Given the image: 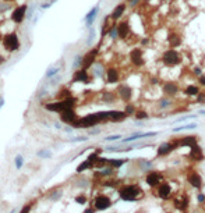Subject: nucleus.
<instances>
[{
    "label": "nucleus",
    "instance_id": "obj_20",
    "mask_svg": "<svg viewBox=\"0 0 205 213\" xmlns=\"http://www.w3.org/2000/svg\"><path fill=\"white\" fill-rule=\"evenodd\" d=\"M174 148V144H170V142H168V144H163V145H161L159 146V149H158V155H166V153H169L172 149Z\"/></svg>",
    "mask_w": 205,
    "mask_h": 213
},
{
    "label": "nucleus",
    "instance_id": "obj_12",
    "mask_svg": "<svg viewBox=\"0 0 205 213\" xmlns=\"http://www.w3.org/2000/svg\"><path fill=\"white\" fill-rule=\"evenodd\" d=\"M117 32H119V36L122 38V39H126L127 36H128L130 34V27L127 22H122V24L117 27Z\"/></svg>",
    "mask_w": 205,
    "mask_h": 213
},
{
    "label": "nucleus",
    "instance_id": "obj_22",
    "mask_svg": "<svg viewBox=\"0 0 205 213\" xmlns=\"http://www.w3.org/2000/svg\"><path fill=\"white\" fill-rule=\"evenodd\" d=\"M124 10H126V4H119V6H117V7L115 8V10H113L112 18H113V20H116V18L122 17L123 13H124Z\"/></svg>",
    "mask_w": 205,
    "mask_h": 213
},
{
    "label": "nucleus",
    "instance_id": "obj_28",
    "mask_svg": "<svg viewBox=\"0 0 205 213\" xmlns=\"http://www.w3.org/2000/svg\"><path fill=\"white\" fill-rule=\"evenodd\" d=\"M124 162H126V160H123V159H119V160H109V163L112 164L113 167H120Z\"/></svg>",
    "mask_w": 205,
    "mask_h": 213
},
{
    "label": "nucleus",
    "instance_id": "obj_41",
    "mask_svg": "<svg viewBox=\"0 0 205 213\" xmlns=\"http://www.w3.org/2000/svg\"><path fill=\"white\" fill-rule=\"evenodd\" d=\"M7 2H10V0H7Z\"/></svg>",
    "mask_w": 205,
    "mask_h": 213
},
{
    "label": "nucleus",
    "instance_id": "obj_39",
    "mask_svg": "<svg viewBox=\"0 0 205 213\" xmlns=\"http://www.w3.org/2000/svg\"><path fill=\"white\" fill-rule=\"evenodd\" d=\"M85 213H94L92 209H88V210H85Z\"/></svg>",
    "mask_w": 205,
    "mask_h": 213
},
{
    "label": "nucleus",
    "instance_id": "obj_19",
    "mask_svg": "<svg viewBox=\"0 0 205 213\" xmlns=\"http://www.w3.org/2000/svg\"><path fill=\"white\" fill-rule=\"evenodd\" d=\"M126 113L124 112H109V118H112L113 121H122L126 118Z\"/></svg>",
    "mask_w": 205,
    "mask_h": 213
},
{
    "label": "nucleus",
    "instance_id": "obj_30",
    "mask_svg": "<svg viewBox=\"0 0 205 213\" xmlns=\"http://www.w3.org/2000/svg\"><path fill=\"white\" fill-rule=\"evenodd\" d=\"M135 117H137V118H145V117H146V113H144V112H137V113H135Z\"/></svg>",
    "mask_w": 205,
    "mask_h": 213
},
{
    "label": "nucleus",
    "instance_id": "obj_5",
    "mask_svg": "<svg viewBox=\"0 0 205 213\" xmlns=\"http://www.w3.org/2000/svg\"><path fill=\"white\" fill-rule=\"evenodd\" d=\"M3 43H4V47L10 52H14L18 49L20 46V41L17 38V35L15 34H9L4 36V41H3Z\"/></svg>",
    "mask_w": 205,
    "mask_h": 213
},
{
    "label": "nucleus",
    "instance_id": "obj_32",
    "mask_svg": "<svg viewBox=\"0 0 205 213\" xmlns=\"http://www.w3.org/2000/svg\"><path fill=\"white\" fill-rule=\"evenodd\" d=\"M15 160H17V162H15V166H17L18 169H20V167L22 166V157H21V156H18V157H17V159H15Z\"/></svg>",
    "mask_w": 205,
    "mask_h": 213
},
{
    "label": "nucleus",
    "instance_id": "obj_10",
    "mask_svg": "<svg viewBox=\"0 0 205 213\" xmlns=\"http://www.w3.org/2000/svg\"><path fill=\"white\" fill-rule=\"evenodd\" d=\"M96 53H98V49H94V50H91L85 57H84L83 61H81L83 66H84V68H88V67L94 63V60H95V57H96Z\"/></svg>",
    "mask_w": 205,
    "mask_h": 213
},
{
    "label": "nucleus",
    "instance_id": "obj_14",
    "mask_svg": "<svg viewBox=\"0 0 205 213\" xmlns=\"http://www.w3.org/2000/svg\"><path fill=\"white\" fill-rule=\"evenodd\" d=\"M170 192H172V189H170V185H169V184H162L158 189L159 196H161V198H165V199L170 196Z\"/></svg>",
    "mask_w": 205,
    "mask_h": 213
},
{
    "label": "nucleus",
    "instance_id": "obj_38",
    "mask_svg": "<svg viewBox=\"0 0 205 213\" xmlns=\"http://www.w3.org/2000/svg\"><path fill=\"white\" fill-rule=\"evenodd\" d=\"M39 156H49L48 152H39Z\"/></svg>",
    "mask_w": 205,
    "mask_h": 213
},
{
    "label": "nucleus",
    "instance_id": "obj_21",
    "mask_svg": "<svg viewBox=\"0 0 205 213\" xmlns=\"http://www.w3.org/2000/svg\"><path fill=\"white\" fill-rule=\"evenodd\" d=\"M117 81H119V73H117L115 68L107 70V82L113 84V82H117Z\"/></svg>",
    "mask_w": 205,
    "mask_h": 213
},
{
    "label": "nucleus",
    "instance_id": "obj_8",
    "mask_svg": "<svg viewBox=\"0 0 205 213\" xmlns=\"http://www.w3.org/2000/svg\"><path fill=\"white\" fill-rule=\"evenodd\" d=\"M61 121L64 123H68V124H74V121H76V114H74L73 109H67V110L61 112Z\"/></svg>",
    "mask_w": 205,
    "mask_h": 213
},
{
    "label": "nucleus",
    "instance_id": "obj_23",
    "mask_svg": "<svg viewBox=\"0 0 205 213\" xmlns=\"http://www.w3.org/2000/svg\"><path fill=\"white\" fill-rule=\"evenodd\" d=\"M197 144V139L195 137H185L184 139H181L179 142V145H183V146H193V145Z\"/></svg>",
    "mask_w": 205,
    "mask_h": 213
},
{
    "label": "nucleus",
    "instance_id": "obj_1",
    "mask_svg": "<svg viewBox=\"0 0 205 213\" xmlns=\"http://www.w3.org/2000/svg\"><path fill=\"white\" fill-rule=\"evenodd\" d=\"M106 118H109V112L96 113V114H89V116L80 118V120H76L73 125L77 128H87V127H92V125L98 124V123L102 120H106Z\"/></svg>",
    "mask_w": 205,
    "mask_h": 213
},
{
    "label": "nucleus",
    "instance_id": "obj_17",
    "mask_svg": "<svg viewBox=\"0 0 205 213\" xmlns=\"http://www.w3.org/2000/svg\"><path fill=\"white\" fill-rule=\"evenodd\" d=\"M119 93L120 96H122L124 101H130V98H131V89L128 88L127 85H122L119 88Z\"/></svg>",
    "mask_w": 205,
    "mask_h": 213
},
{
    "label": "nucleus",
    "instance_id": "obj_13",
    "mask_svg": "<svg viewBox=\"0 0 205 213\" xmlns=\"http://www.w3.org/2000/svg\"><path fill=\"white\" fill-rule=\"evenodd\" d=\"M161 174L159 173H155V172H152V173H149L148 176H146V183L149 184V185H156V184H159V181H161Z\"/></svg>",
    "mask_w": 205,
    "mask_h": 213
},
{
    "label": "nucleus",
    "instance_id": "obj_26",
    "mask_svg": "<svg viewBox=\"0 0 205 213\" xmlns=\"http://www.w3.org/2000/svg\"><path fill=\"white\" fill-rule=\"evenodd\" d=\"M185 93H187V95H193V96H195V95H198V88H197V86L190 85L187 89H185Z\"/></svg>",
    "mask_w": 205,
    "mask_h": 213
},
{
    "label": "nucleus",
    "instance_id": "obj_6",
    "mask_svg": "<svg viewBox=\"0 0 205 213\" xmlns=\"http://www.w3.org/2000/svg\"><path fill=\"white\" fill-rule=\"evenodd\" d=\"M130 59L135 64V66H142L144 64V59H142V50L141 49H134L130 53Z\"/></svg>",
    "mask_w": 205,
    "mask_h": 213
},
{
    "label": "nucleus",
    "instance_id": "obj_35",
    "mask_svg": "<svg viewBox=\"0 0 205 213\" xmlns=\"http://www.w3.org/2000/svg\"><path fill=\"white\" fill-rule=\"evenodd\" d=\"M161 103H162V105H161L162 107H166V106H168V105H169V103H170V102H169V101H162Z\"/></svg>",
    "mask_w": 205,
    "mask_h": 213
},
{
    "label": "nucleus",
    "instance_id": "obj_4",
    "mask_svg": "<svg viewBox=\"0 0 205 213\" xmlns=\"http://www.w3.org/2000/svg\"><path fill=\"white\" fill-rule=\"evenodd\" d=\"M74 106V99H66V101H61L59 103H48L45 107L48 109V110H52V112H64L67 110V109H73Z\"/></svg>",
    "mask_w": 205,
    "mask_h": 213
},
{
    "label": "nucleus",
    "instance_id": "obj_40",
    "mask_svg": "<svg viewBox=\"0 0 205 213\" xmlns=\"http://www.w3.org/2000/svg\"><path fill=\"white\" fill-rule=\"evenodd\" d=\"M0 63H3V59H2V57H0Z\"/></svg>",
    "mask_w": 205,
    "mask_h": 213
},
{
    "label": "nucleus",
    "instance_id": "obj_2",
    "mask_svg": "<svg viewBox=\"0 0 205 213\" xmlns=\"http://www.w3.org/2000/svg\"><path fill=\"white\" fill-rule=\"evenodd\" d=\"M180 60H181L180 54H179V52L174 50L173 47L169 49V50H166L163 53V56H162V61H163L166 66H169V67H173V66H176V64H179L180 63Z\"/></svg>",
    "mask_w": 205,
    "mask_h": 213
},
{
    "label": "nucleus",
    "instance_id": "obj_3",
    "mask_svg": "<svg viewBox=\"0 0 205 213\" xmlns=\"http://www.w3.org/2000/svg\"><path fill=\"white\" fill-rule=\"evenodd\" d=\"M120 196H122L124 201H134L138 196H141V189L135 185L124 187V188L120 191Z\"/></svg>",
    "mask_w": 205,
    "mask_h": 213
},
{
    "label": "nucleus",
    "instance_id": "obj_27",
    "mask_svg": "<svg viewBox=\"0 0 205 213\" xmlns=\"http://www.w3.org/2000/svg\"><path fill=\"white\" fill-rule=\"evenodd\" d=\"M91 164H92V163H91V162H89V160H87V162H84L83 164H80V166H78L77 172H78V173L84 172V170H85V169H88V167H89V166H91Z\"/></svg>",
    "mask_w": 205,
    "mask_h": 213
},
{
    "label": "nucleus",
    "instance_id": "obj_25",
    "mask_svg": "<svg viewBox=\"0 0 205 213\" xmlns=\"http://www.w3.org/2000/svg\"><path fill=\"white\" fill-rule=\"evenodd\" d=\"M169 43H170V47H177L181 43V39L179 36H170L169 38Z\"/></svg>",
    "mask_w": 205,
    "mask_h": 213
},
{
    "label": "nucleus",
    "instance_id": "obj_24",
    "mask_svg": "<svg viewBox=\"0 0 205 213\" xmlns=\"http://www.w3.org/2000/svg\"><path fill=\"white\" fill-rule=\"evenodd\" d=\"M96 13H98V7H95V8H92V10H91L89 13H88V15H87V24L88 25H91L92 24V21L95 20V15H96Z\"/></svg>",
    "mask_w": 205,
    "mask_h": 213
},
{
    "label": "nucleus",
    "instance_id": "obj_29",
    "mask_svg": "<svg viewBox=\"0 0 205 213\" xmlns=\"http://www.w3.org/2000/svg\"><path fill=\"white\" fill-rule=\"evenodd\" d=\"M135 112V109H134V106H131V105H128V106H127V107H126V114H133V113H134Z\"/></svg>",
    "mask_w": 205,
    "mask_h": 213
},
{
    "label": "nucleus",
    "instance_id": "obj_31",
    "mask_svg": "<svg viewBox=\"0 0 205 213\" xmlns=\"http://www.w3.org/2000/svg\"><path fill=\"white\" fill-rule=\"evenodd\" d=\"M31 203H28V205H25L24 208H22V210H21V213H28L29 212V209H31Z\"/></svg>",
    "mask_w": 205,
    "mask_h": 213
},
{
    "label": "nucleus",
    "instance_id": "obj_37",
    "mask_svg": "<svg viewBox=\"0 0 205 213\" xmlns=\"http://www.w3.org/2000/svg\"><path fill=\"white\" fill-rule=\"evenodd\" d=\"M198 201H200V202H204V201H205V196H204V195H200V196H198Z\"/></svg>",
    "mask_w": 205,
    "mask_h": 213
},
{
    "label": "nucleus",
    "instance_id": "obj_18",
    "mask_svg": "<svg viewBox=\"0 0 205 213\" xmlns=\"http://www.w3.org/2000/svg\"><path fill=\"white\" fill-rule=\"evenodd\" d=\"M88 74H87V71L85 70H80V71H77L76 73V75H74V81H81V82H88Z\"/></svg>",
    "mask_w": 205,
    "mask_h": 213
},
{
    "label": "nucleus",
    "instance_id": "obj_16",
    "mask_svg": "<svg viewBox=\"0 0 205 213\" xmlns=\"http://www.w3.org/2000/svg\"><path fill=\"white\" fill-rule=\"evenodd\" d=\"M188 181H190V184L193 187H195V188H200L201 187V183H202V180H201V177L198 176L197 173H191L190 176H188Z\"/></svg>",
    "mask_w": 205,
    "mask_h": 213
},
{
    "label": "nucleus",
    "instance_id": "obj_36",
    "mask_svg": "<svg viewBox=\"0 0 205 213\" xmlns=\"http://www.w3.org/2000/svg\"><path fill=\"white\" fill-rule=\"evenodd\" d=\"M200 84L205 86V77H200Z\"/></svg>",
    "mask_w": 205,
    "mask_h": 213
},
{
    "label": "nucleus",
    "instance_id": "obj_7",
    "mask_svg": "<svg viewBox=\"0 0 205 213\" xmlns=\"http://www.w3.org/2000/svg\"><path fill=\"white\" fill-rule=\"evenodd\" d=\"M109 206H110V199L107 196H98L95 199V208L99 209V210L107 209Z\"/></svg>",
    "mask_w": 205,
    "mask_h": 213
},
{
    "label": "nucleus",
    "instance_id": "obj_11",
    "mask_svg": "<svg viewBox=\"0 0 205 213\" xmlns=\"http://www.w3.org/2000/svg\"><path fill=\"white\" fill-rule=\"evenodd\" d=\"M190 156H191V159L193 160H202L204 159V155H202V150H201V148L198 146L197 144L193 145L191 146V152H190Z\"/></svg>",
    "mask_w": 205,
    "mask_h": 213
},
{
    "label": "nucleus",
    "instance_id": "obj_9",
    "mask_svg": "<svg viewBox=\"0 0 205 213\" xmlns=\"http://www.w3.org/2000/svg\"><path fill=\"white\" fill-rule=\"evenodd\" d=\"M25 11H27V6H21V7L15 8V11L13 13V21L14 22H22L25 17Z\"/></svg>",
    "mask_w": 205,
    "mask_h": 213
},
{
    "label": "nucleus",
    "instance_id": "obj_33",
    "mask_svg": "<svg viewBox=\"0 0 205 213\" xmlns=\"http://www.w3.org/2000/svg\"><path fill=\"white\" fill-rule=\"evenodd\" d=\"M119 138H120V135H112V137H107L106 141H116V139H119Z\"/></svg>",
    "mask_w": 205,
    "mask_h": 213
},
{
    "label": "nucleus",
    "instance_id": "obj_34",
    "mask_svg": "<svg viewBox=\"0 0 205 213\" xmlns=\"http://www.w3.org/2000/svg\"><path fill=\"white\" fill-rule=\"evenodd\" d=\"M77 202L84 203V202H85V198H84V196H78V198H77Z\"/></svg>",
    "mask_w": 205,
    "mask_h": 213
},
{
    "label": "nucleus",
    "instance_id": "obj_15",
    "mask_svg": "<svg viewBox=\"0 0 205 213\" xmlns=\"http://www.w3.org/2000/svg\"><path fill=\"white\" fill-rule=\"evenodd\" d=\"M179 91V86L174 82H166V85L163 86V92L166 95H174Z\"/></svg>",
    "mask_w": 205,
    "mask_h": 213
}]
</instances>
